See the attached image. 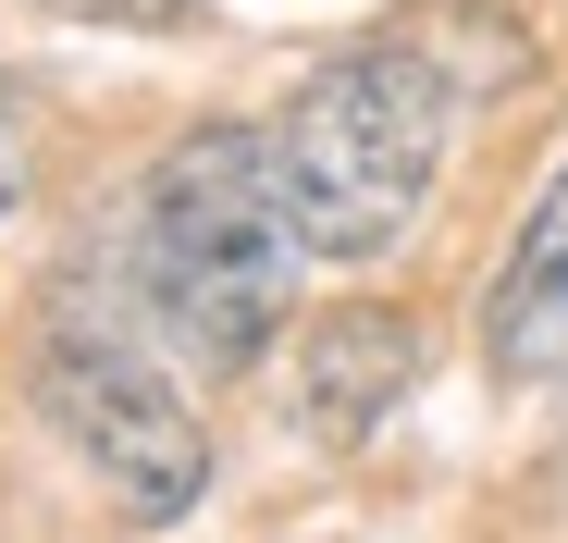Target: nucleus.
Here are the masks:
<instances>
[{"mask_svg":"<svg viewBox=\"0 0 568 543\" xmlns=\"http://www.w3.org/2000/svg\"><path fill=\"white\" fill-rule=\"evenodd\" d=\"M297 186H284V148L247 124H199L173 136L161 173L136 186V309L149 334H173L199 371H247L297 309Z\"/></svg>","mask_w":568,"mask_h":543,"instance_id":"f257e3e1","label":"nucleus"},{"mask_svg":"<svg viewBox=\"0 0 568 543\" xmlns=\"http://www.w3.org/2000/svg\"><path fill=\"white\" fill-rule=\"evenodd\" d=\"M445 124H457V74H445L433 38L334 50L297 100H284V124H272L310 247L322 259H384L420 223L433 173H445Z\"/></svg>","mask_w":568,"mask_h":543,"instance_id":"f03ea898","label":"nucleus"},{"mask_svg":"<svg viewBox=\"0 0 568 543\" xmlns=\"http://www.w3.org/2000/svg\"><path fill=\"white\" fill-rule=\"evenodd\" d=\"M38 408L74 432V458L100 470V494L136 531L199 506L211 444H199V420H185V396L161 383V358L136 346V321L112 309V285L87 297V272H62L50 309H38Z\"/></svg>","mask_w":568,"mask_h":543,"instance_id":"7ed1b4c3","label":"nucleus"},{"mask_svg":"<svg viewBox=\"0 0 568 543\" xmlns=\"http://www.w3.org/2000/svg\"><path fill=\"white\" fill-rule=\"evenodd\" d=\"M408 383H420V321H408V309L346 297V309H322V321L297 334V420H310L322 444H358L371 420H396Z\"/></svg>","mask_w":568,"mask_h":543,"instance_id":"20e7f679","label":"nucleus"},{"mask_svg":"<svg viewBox=\"0 0 568 543\" xmlns=\"http://www.w3.org/2000/svg\"><path fill=\"white\" fill-rule=\"evenodd\" d=\"M568 321V173L544 186V211L519 223L507 272H495V297H483V346H495V371H531V358L556 346Z\"/></svg>","mask_w":568,"mask_h":543,"instance_id":"39448f33","label":"nucleus"},{"mask_svg":"<svg viewBox=\"0 0 568 543\" xmlns=\"http://www.w3.org/2000/svg\"><path fill=\"white\" fill-rule=\"evenodd\" d=\"M38 13H62V25H136V38H173V25H199V0H38Z\"/></svg>","mask_w":568,"mask_h":543,"instance_id":"423d86ee","label":"nucleus"},{"mask_svg":"<svg viewBox=\"0 0 568 543\" xmlns=\"http://www.w3.org/2000/svg\"><path fill=\"white\" fill-rule=\"evenodd\" d=\"M26 211V112H13V86H0V223Z\"/></svg>","mask_w":568,"mask_h":543,"instance_id":"0eeeda50","label":"nucleus"}]
</instances>
